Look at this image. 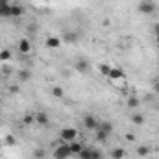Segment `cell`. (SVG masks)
<instances>
[{"label":"cell","mask_w":159,"mask_h":159,"mask_svg":"<svg viewBox=\"0 0 159 159\" xmlns=\"http://www.w3.org/2000/svg\"><path fill=\"white\" fill-rule=\"evenodd\" d=\"M69 146H70V154H72V156H78L80 152L83 150V144L80 143L78 139H76V141H72V143H69Z\"/></svg>","instance_id":"10"},{"label":"cell","mask_w":159,"mask_h":159,"mask_svg":"<svg viewBox=\"0 0 159 159\" xmlns=\"http://www.w3.org/2000/svg\"><path fill=\"white\" fill-rule=\"evenodd\" d=\"M52 96H54V98H63V96H65V91H63L61 87H54V89H52Z\"/></svg>","instance_id":"21"},{"label":"cell","mask_w":159,"mask_h":159,"mask_svg":"<svg viewBox=\"0 0 159 159\" xmlns=\"http://www.w3.org/2000/svg\"><path fill=\"white\" fill-rule=\"evenodd\" d=\"M98 129H102L104 133L111 135V131H113V124H111V122H107V120H106V122H100V124H98Z\"/></svg>","instance_id":"14"},{"label":"cell","mask_w":159,"mask_h":159,"mask_svg":"<svg viewBox=\"0 0 159 159\" xmlns=\"http://www.w3.org/2000/svg\"><path fill=\"white\" fill-rule=\"evenodd\" d=\"M109 157L111 159H124L126 157V150H124V148H113V150L109 152Z\"/></svg>","instance_id":"12"},{"label":"cell","mask_w":159,"mask_h":159,"mask_svg":"<svg viewBox=\"0 0 159 159\" xmlns=\"http://www.w3.org/2000/svg\"><path fill=\"white\" fill-rule=\"evenodd\" d=\"M4 6H9V0H0V7H4Z\"/></svg>","instance_id":"32"},{"label":"cell","mask_w":159,"mask_h":159,"mask_svg":"<svg viewBox=\"0 0 159 159\" xmlns=\"http://www.w3.org/2000/svg\"><path fill=\"white\" fill-rule=\"evenodd\" d=\"M78 39H80V35L76 34V32H65V34H63V41H65V43H69V44L76 43Z\"/></svg>","instance_id":"11"},{"label":"cell","mask_w":159,"mask_h":159,"mask_svg":"<svg viewBox=\"0 0 159 159\" xmlns=\"http://www.w3.org/2000/svg\"><path fill=\"white\" fill-rule=\"evenodd\" d=\"M98 119L94 117V115H87L85 119H83V126L87 128V129H91V131H94V129H98Z\"/></svg>","instance_id":"4"},{"label":"cell","mask_w":159,"mask_h":159,"mask_svg":"<svg viewBox=\"0 0 159 159\" xmlns=\"http://www.w3.org/2000/svg\"><path fill=\"white\" fill-rule=\"evenodd\" d=\"M131 122L137 124V126H143V124H144V117H143L141 113H133V115H131Z\"/></svg>","instance_id":"17"},{"label":"cell","mask_w":159,"mask_h":159,"mask_svg":"<svg viewBox=\"0 0 159 159\" xmlns=\"http://www.w3.org/2000/svg\"><path fill=\"white\" fill-rule=\"evenodd\" d=\"M78 157L80 159H91V150H89V148H83L78 154Z\"/></svg>","instance_id":"25"},{"label":"cell","mask_w":159,"mask_h":159,"mask_svg":"<svg viewBox=\"0 0 159 159\" xmlns=\"http://www.w3.org/2000/svg\"><path fill=\"white\" fill-rule=\"evenodd\" d=\"M9 59H11V52L6 50V48L0 50V61H9Z\"/></svg>","instance_id":"24"},{"label":"cell","mask_w":159,"mask_h":159,"mask_svg":"<svg viewBox=\"0 0 159 159\" xmlns=\"http://www.w3.org/2000/svg\"><path fill=\"white\" fill-rule=\"evenodd\" d=\"M19 52L20 54H30L32 52V43L28 39H20L19 41Z\"/></svg>","instance_id":"8"},{"label":"cell","mask_w":159,"mask_h":159,"mask_svg":"<svg viewBox=\"0 0 159 159\" xmlns=\"http://www.w3.org/2000/svg\"><path fill=\"white\" fill-rule=\"evenodd\" d=\"M70 156H72V154H70L69 143H61V144L54 150V159H69Z\"/></svg>","instance_id":"2"},{"label":"cell","mask_w":159,"mask_h":159,"mask_svg":"<svg viewBox=\"0 0 159 159\" xmlns=\"http://www.w3.org/2000/svg\"><path fill=\"white\" fill-rule=\"evenodd\" d=\"M30 78H32V72H30V70H26V69L19 70V80H20V81H28Z\"/></svg>","instance_id":"20"},{"label":"cell","mask_w":159,"mask_h":159,"mask_svg":"<svg viewBox=\"0 0 159 159\" xmlns=\"http://www.w3.org/2000/svg\"><path fill=\"white\" fill-rule=\"evenodd\" d=\"M137 154H139V156H141V157H146V156H148V154H150V148H148V146H144V144H143V146H139V148H137Z\"/></svg>","instance_id":"23"},{"label":"cell","mask_w":159,"mask_h":159,"mask_svg":"<svg viewBox=\"0 0 159 159\" xmlns=\"http://www.w3.org/2000/svg\"><path fill=\"white\" fill-rule=\"evenodd\" d=\"M154 35H156V41H157V44H159V24L154 26Z\"/></svg>","instance_id":"28"},{"label":"cell","mask_w":159,"mask_h":159,"mask_svg":"<svg viewBox=\"0 0 159 159\" xmlns=\"http://www.w3.org/2000/svg\"><path fill=\"white\" fill-rule=\"evenodd\" d=\"M15 143H17L15 135H6V139H4V144L6 146H15Z\"/></svg>","instance_id":"22"},{"label":"cell","mask_w":159,"mask_h":159,"mask_svg":"<svg viewBox=\"0 0 159 159\" xmlns=\"http://www.w3.org/2000/svg\"><path fill=\"white\" fill-rule=\"evenodd\" d=\"M109 81H119V80H124L126 78V74H124V70L122 69H117V67H111V72H109Z\"/></svg>","instance_id":"5"},{"label":"cell","mask_w":159,"mask_h":159,"mask_svg":"<svg viewBox=\"0 0 159 159\" xmlns=\"http://www.w3.org/2000/svg\"><path fill=\"white\" fill-rule=\"evenodd\" d=\"M126 139H128L129 143H133V141H135V135H133V133H128V135H126Z\"/></svg>","instance_id":"31"},{"label":"cell","mask_w":159,"mask_h":159,"mask_svg":"<svg viewBox=\"0 0 159 159\" xmlns=\"http://www.w3.org/2000/svg\"><path fill=\"white\" fill-rule=\"evenodd\" d=\"M74 69L78 70L80 74H85V72L89 70V61H87V59H78L76 65H74Z\"/></svg>","instance_id":"9"},{"label":"cell","mask_w":159,"mask_h":159,"mask_svg":"<svg viewBox=\"0 0 159 159\" xmlns=\"http://www.w3.org/2000/svg\"><path fill=\"white\" fill-rule=\"evenodd\" d=\"M34 119H35V124H39V126H48V124H50L48 115H46V113H43V111L35 113V115H34Z\"/></svg>","instance_id":"6"},{"label":"cell","mask_w":159,"mask_h":159,"mask_svg":"<svg viewBox=\"0 0 159 159\" xmlns=\"http://www.w3.org/2000/svg\"><path fill=\"white\" fill-rule=\"evenodd\" d=\"M22 122H24V124L28 126V124H32V122H35V119H34V117H26V119L22 120Z\"/></svg>","instance_id":"29"},{"label":"cell","mask_w":159,"mask_h":159,"mask_svg":"<svg viewBox=\"0 0 159 159\" xmlns=\"http://www.w3.org/2000/svg\"><path fill=\"white\" fill-rule=\"evenodd\" d=\"M91 159H104V154L100 150H91Z\"/></svg>","instance_id":"27"},{"label":"cell","mask_w":159,"mask_h":159,"mask_svg":"<svg viewBox=\"0 0 159 159\" xmlns=\"http://www.w3.org/2000/svg\"><path fill=\"white\" fill-rule=\"evenodd\" d=\"M59 137H61L63 143H72V141L78 139V129L76 128H63L59 131Z\"/></svg>","instance_id":"1"},{"label":"cell","mask_w":159,"mask_h":159,"mask_svg":"<svg viewBox=\"0 0 159 159\" xmlns=\"http://www.w3.org/2000/svg\"><path fill=\"white\" fill-rule=\"evenodd\" d=\"M98 69H100V74H104L106 78H107V76H109V72H111V65H107V63H100V67H98Z\"/></svg>","instance_id":"18"},{"label":"cell","mask_w":159,"mask_h":159,"mask_svg":"<svg viewBox=\"0 0 159 159\" xmlns=\"http://www.w3.org/2000/svg\"><path fill=\"white\" fill-rule=\"evenodd\" d=\"M44 156H46V152H44L43 148H35V150H34V157L35 159H43Z\"/></svg>","instance_id":"26"},{"label":"cell","mask_w":159,"mask_h":159,"mask_svg":"<svg viewBox=\"0 0 159 159\" xmlns=\"http://www.w3.org/2000/svg\"><path fill=\"white\" fill-rule=\"evenodd\" d=\"M22 15H24V7H22V6L13 4V6H11V17H13V19H17V17H22Z\"/></svg>","instance_id":"13"},{"label":"cell","mask_w":159,"mask_h":159,"mask_svg":"<svg viewBox=\"0 0 159 159\" xmlns=\"http://www.w3.org/2000/svg\"><path fill=\"white\" fill-rule=\"evenodd\" d=\"M0 104H2V96H0Z\"/></svg>","instance_id":"33"},{"label":"cell","mask_w":159,"mask_h":159,"mask_svg":"<svg viewBox=\"0 0 159 159\" xmlns=\"http://www.w3.org/2000/svg\"><path fill=\"white\" fill-rule=\"evenodd\" d=\"M107 133H104L102 129H94V141H98V143H106L107 141Z\"/></svg>","instance_id":"15"},{"label":"cell","mask_w":159,"mask_h":159,"mask_svg":"<svg viewBox=\"0 0 159 159\" xmlns=\"http://www.w3.org/2000/svg\"><path fill=\"white\" fill-rule=\"evenodd\" d=\"M154 93H159V80H154Z\"/></svg>","instance_id":"30"},{"label":"cell","mask_w":159,"mask_h":159,"mask_svg":"<svg viewBox=\"0 0 159 159\" xmlns=\"http://www.w3.org/2000/svg\"><path fill=\"white\" fill-rule=\"evenodd\" d=\"M137 11L143 13V15H152V13L156 11V4H154L152 0H143V2H139Z\"/></svg>","instance_id":"3"},{"label":"cell","mask_w":159,"mask_h":159,"mask_svg":"<svg viewBox=\"0 0 159 159\" xmlns=\"http://www.w3.org/2000/svg\"><path fill=\"white\" fill-rule=\"evenodd\" d=\"M46 46L52 48V50H57V48L61 46V39H59L57 35H50V37L46 39Z\"/></svg>","instance_id":"7"},{"label":"cell","mask_w":159,"mask_h":159,"mask_svg":"<svg viewBox=\"0 0 159 159\" xmlns=\"http://www.w3.org/2000/svg\"><path fill=\"white\" fill-rule=\"evenodd\" d=\"M128 107L129 109H137L139 107V98L137 96H129L128 98Z\"/></svg>","instance_id":"19"},{"label":"cell","mask_w":159,"mask_h":159,"mask_svg":"<svg viewBox=\"0 0 159 159\" xmlns=\"http://www.w3.org/2000/svg\"><path fill=\"white\" fill-rule=\"evenodd\" d=\"M0 17H2V19H9V17H11V4L0 7Z\"/></svg>","instance_id":"16"}]
</instances>
